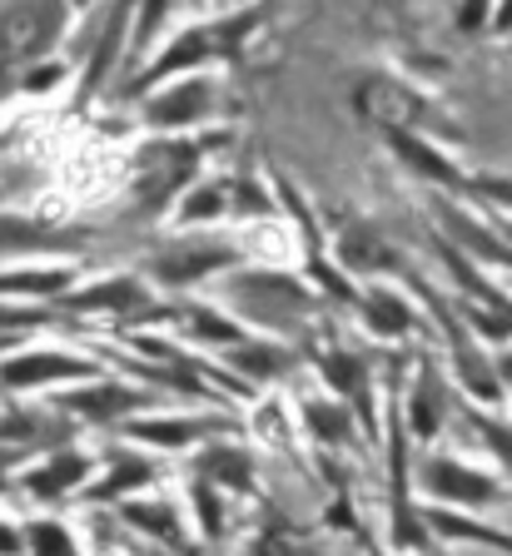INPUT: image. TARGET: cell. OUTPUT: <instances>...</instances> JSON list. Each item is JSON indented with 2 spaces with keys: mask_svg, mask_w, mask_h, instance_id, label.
<instances>
[{
  "mask_svg": "<svg viewBox=\"0 0 512 556\" xmlns=\"http://www.w3.org/2000/svg\"><path fill=\"white\" fill-rule=\"evenodd\" d=\"M408 413H413V432L419 438H433V428H438V417H442V397H438V372H423L419 382V393H413V403H408Z\"/></svg>",
  "mask_w": 512,
  "mask_h": 556,
  "instance_id": "obj_11",
  "label": "cell"
},
{
  "mask_svg": "<svg viewBox=\"0 0 512 556\" xmlns=\"http://www.w3.org/2000/svg\"><path fill=\"white\" fill-rule=\"evenodd\" d=\"M55 30V0H15L0 21V75H11L30 55H40Z\"/></svg>",
  "mask_w": 512,
  "mask_h": 556,
  "instance_id": "obj_1",
  "label": "cell"
},
{
  "mask_svg": "<svg viewBox=\"0 0 512 556\" xmlns=\"http://www.w3.org/2000/svg\"><path fill=\"white\" fill-rule=\"evenodd\" d=\"M170 11V0H145V15H140V35H150L160 25V15Z\"/></svg>",
  "mask_w": 512,
  "mask_h": 556,
  "instance_id": "obj_30",
  "label": "cell"
},
{
  "mask_svg": "<svg viewBox=\"0 0 512 556\" xmlns=\"http://www.w3.org/2000/svg\"><path fill=\"white\" fill-rule=\"evenodd\" d=\"M145 477H150V467H145L140 457H125V463L110 472V482L100 486V497H120V492H129V486H140Z\"/></svg>",
  "mask_w": 512,
  "mask_h": 556,
  "instance_id": "obj_21",
  "label": "cell"
},
{
  "mask_svg": "<svg viewBox=\"0 0 512 556\" xmlns=\"http://www.w3.org/2000/svg\"><path fill=\"white\" fill-rule=\"evenodd\" d=\"M498 378L512 382V353H502V358H498Z\"/></svg>",
  "mask_w": 512,
  "mask_h": 556,
  "instance_id": "obj_33",
  "label": "cell"
},
{
  "mask_svg": "<svg viewBox=\"0 0 512 556\" xmlns=\"http://www.w3.org/2000/svg\"><path fill=\"white\" fill-rule=\"evenodd\" d=\"M363 308H369V318H373V328H378V333H408V324H413V313H408L394 293H369V299H363Z\"/></svg>",
  "mask_w": 512,
  "mask_h": 556,
  "instance_id": "obj_13",
  "label": "cell"
},
{
  "mask_svg": "<svg viewBox=\"0 0 512 556\" xmlns=\"http://www.w3.org/2000/svg\"><path fill=\"white\" fill-rule=\"evenodd\" d=\"M195 333L199 338H224V343H229V338H239L229 324H224V318H214V313H195Z\"/></svg>",
  "mask_w": 512,
  "mask_h": 556,
  "instance_id": "obj_28",
  "label": "cell"
},
{
  "mask_svg": "<svg viewBox=\"0 0 512 556\" xmlns=\"http://www.w3.org/2000/svg\"><path fill=\"white\" fill-rule=\"evenodd\" d=\"M90 378V363H75V358H60V353H36V358H21V363H5L0 368V382L11 388H30V382H50V378Z\"/></svg>",
  "mask_w": 512,
  "mask_h": 556,
  "instance_id": "obj_6",
  "label": "cell"
},
{
  "mask_svg": "<svg viewBox=\"0 0 512 556\" xmlns=\"http://www.w3.org/2000/svg\"><path fill=\"white\" fill-rule=\"evenodd\" d=\"M394 144H398V154L403 160H413V169H423L428 179H442V185H458V169L448 160H442L438 150H428L423 139H413V135H394Z\"/></svg>",
  "mask_w": 512,
  "mask_h": 556,
  "instance_id": "obj_10",
  "label": "cell"
},
{
  "mask_svg": "<svg viewBox=\"0 0 512 556\" xmlns=\"http://www.w3.org/2000/svg\"><path fill=\"white\" fill-rule=\"evenodd\" d=\"M195 502H199V517H204V527H210V536H220V502H214V492L204 482L195 486Z\"/></svg>",
  "mask_w": 512,
  "mask_h": 556,
  "instance_id": "obj_27",
  "label": "cell"
},
{
  "mask_svg": "<svg viewBox=\"0 0 512 556\" xmlns=\"http://www.w3.org/2000/svg\"><path fill=\"white\" fill-rule=\"evenodd\" d=\"M338 258H344L349 268H363V274L394 264V254L378 243V233H373V229H349V233H344V239H338Z\"/></svg>",
  "mask_w": 512,
  "mask_h": 556,
  "instance_id": "obj_8",
  "label": "cell"
},
{
  "mask_svg": "<svg viewBox=\"0 0 512 556\" xmlns=\"http://www.w3.org/2000/svg\"><path fill=\"white\" fill-rule=\"evenodd\" d=\"M30 546H36V556H75L71 536L60 532L55 521H36V527H30Z\"/></svg>",
  "mask_w": 512,
  "mask_h": 556,
  "instance_id": "obj_19",
  "label": "cell"
},
{
  "mask_svg": "<svg viewBox=\"0 0 512 556\" xmlns=\"http://www.w3.org/2000/svg\"><path fill=\"white\" fill-rule=\"evenodd\" d=\"M259 556H309V552H303V546L294 542V536H284V532H269L264 542H259Z\"/></svg>",
  "mask_w": 512,
  "mask_h": 556,
  "instance_id": "obj_26",
  "label": "cell"
},
{
  "mask_svg": "<svg viewBox=\"0 0 512 556\" xmlns=\"http://www.w3.org/2000/svg\"><path fill=\"white\" fill-rule=\"evenodd\" d=\"M433 521H438V532H453V536H473V542H492V546H512L508 536L488 532V527H467L463 517H442V511H438V517H433Z\"/></svg>",
  "mask_w": 512,
  "mask_h": 556,
  "instance_id": "obj_23",
  "label": "cell"
},
{
  "mask_svg": "<svg viewBox=\"0 0 512 556\" xmlns=\"http://www.w3.org/2000/svg\"><path fill=\"white\" fill-rule=\"evenodd\" d=\"M129 403H135V393H125V388H105V393L71 397V407L75 413H85V417H115V413H125Z\"/></svg>",
  "mask_w": 512,
  "mask_h": 556,
  "instance_id": "obj_16",
  "label": "cell"
},
{
  "mask_svg": "<svg viewBox=\"0 0 512 556\" xmlns=\"http://www.w3.org/2000/svg\"><path fill=\"white\" fill-rule=\"evenodd\" d=\"M309 422H314V432H319V438H328V442H344V438H349V417L338 413L334 403H324V407L309 403Z\"/></svg>",
  "mask_w": 512,
  "mask_h": 556,
  "instance_id": "obj_20",
  "label": "cell"
},
{
  "mask_svg": "<svg viewBox=\"0 0 512 556\" xmlns=\"http://www.w3.org/2000/svg\"><path fill=\"white\" fill-rule=\"evenodd\" d=\"M199 432H210V422H135V438H150V442H164V447H179V442L199 438Z\"/></svg>",
  "mask_w": 512,
  "mask_h": 556,
  "instance_id": "obj_15",
  "label": "cell"
},
{
  "mask_svg": "<svg viewBox=\"0 0 512 556\" xmlns=\"http://www.w3.org/2000/svg\"><path fill=\"white\" fill-rule=\"evenodd\" d=\"M353 100H359L363 119H373V125L394 129V135H408V129H419V119H423V100L408 90V85L388 80V75H369V80H359Z\"/></svg>",
  "mask_w": 512,
  "mask_h": 556,
  "instance_id": "obj_2",
  "label": "cell"
},
{
  "mask_svg": "<svg viewBox=\"0 0 512 556\" xmlns=\"http://www.w3.org/2000/svg\"><path fill=\"white\" fill-rule=\"evenodd\" d=\"M135 303H145V293L135 289L129 278H115V283H105V289L80 293V299H75V308H135Z\"/></svg>",
  "mask_w": 512,
  "mask_h": 556,
  "instance_id": "obj_14",
  "label": "cell"
},
{
  "mask_svg": "<svg viewBox=\"0 0 512 556\" xmlns=\"http://www.w3.org/2000/svg\"><path fill=\"white\" fill-rule=\"evenodd\" d=\"M60 283H65V274H15V278H0V293H55Z\"/></svg>",
  "mask_w": 512,
  "mask_h": 556,
  "instance_id": "obj_22",
  "label": "cell"
},
{
  "mask_svg": "<svg viewBox=\"0 0 512 556\" xmlns=\"http://www.w3.org/2000/svg\"><path fill=\"white\" fill-rule=\"evenodd\" d=\"M224 264H234V249H199V243H175L170 254H160V278H170V283H189V278H199V274H210V268H224Z\"/></svg>",
  "mask_w": 512,
  "mask_h": 556,
  "instance_id": "obj_5",
  "label": "cell"
},
{
  "mask_svg": "<svg viewBox=\"0 0 512 556\" xmlns=\"http://www.w3.org/2000/svg\"><path fill=\"white\" fill-rule=\"evenodd\" d=\"M319 368H324V378L334 382L338 393H359V388H363V363L349 358V353H328Z\"/></svg>",
  "mask_w": 512,
  "mask_h": 556,
  "instance_id": "obj_17",
  "label": "cell"
},
{
  "mask_svg": "<svg viewBox=\"0 0 512 556\" xmlns=\"http://www.w3.org/2000/svg\"><path fill=\"white\" fill-rule=\"evenodd\" d=\"M204 104H210L204 85H179L175 94H164V100L150 104V125H185V119L204 115Z\"/></svg>",
  "mask_w": 512,
  "mask_h": 556,
  "instance_id": "obj_7",
  "label": "cell"
},
{
  "mask_svg": "<svg viewBox=\"0 0 512 556\" xmlns=\"http://www.w3.org/2000/svg\"><path fill=\"white\" fill-rule=\"evenodd\" d=\"M245 30H249V21H224V25H199V30H185L175 40V50H164V55L150 65L145 85L164 80V75H179V70L199 65V60H210V55H224L234 40H245Z\"/></svg>",
  "mask_w": 512,
  "mask_h": 556,
  "instance_id": "obj_3",
  "label": "cell"
},
{
  "mask_svg": "<svg viewBox=\"0 0 512 556\" xmlns=\"http://www.w3.org/2000/svg\"><path fill=\"white\" fill-rule=\"evenodd\" d=\"M483 15H488V0H467V11H463V15H458V21H463V25H467V30H473V25H477V21H483Z\"/></svg>",
  "mask_w": 512,
  "mask_h": 556,
  "instance_id": "obj_32",
  "label": "cell"
},
{
  "mask_svg": "<svg viewBox=\"0 0 512 556\" xmlns=\"http://www.w3.org/2000/svg\"><path fill=\"white\" fill-rule=\"evenodd\" d=\"M423 482H428L433 497H453V502H492L498 497V486H492L488 477L463 467V463H453V457H433V463L423 467Z\"/></svg>",
  "mask_w": 512,
  "mask_h": 556,
  "instance_id": "obj_4",
  "label": "cell"
},
{
  "mask_svg": "<svg viewBox=\"0 0 512 556\" xmlns=\"http://www.w3.org/2000/svg\"><path fill=\"white\" fill-rule=\"evenodd\" d=\"M214 208H220V189H199V194L189 199L185 219H199V214H214Z\"/></svg>",
  "mask_w": 512,
  "mask_h": 556,
  "instance_id": "obj_29",
  "label": "cell"
},
{
  "mask_svg": "<svg viewBox=\"0 0 512 556\" xmlns=\"http://www.w3.org/2000/svg\"><path fill=\"white\" fill-rule=\"evenodd\" d=\"M477 189H483L488 199H498V204H512V179H483Z\"/></svg>",
  "mask_w": 512,
  "mask_h": 556,
  "instance_id": "obj_31",
  "label": "cell"
},
{
  "mask_svg": "<svg viewBox=\"0 0 512 556\" xmlns=\"http://www.w3.org/2000/svg\"><path fill=\"white\" fill-rule=\"evenodd\" d=\"M85 477V457H75V452H65V457H55L50 467H40L36 477H30V486H36L40 497H55V492H65L71 482H80Z\"/></svg>",
  "mask_w": 512,
  "mask_h": 556,
  "instance_id": "obj_12",
  "label": "cell"
},
{
  "mask_svg": "<svg viewBox=\"0 0 512 556\" xmlns=\"http://www.w3.org/2000/svg\"><path fill=\"white\" fill-rule=\"evenodd\" d=\"M199 477H204V482H224V486H249L254 467H249L245 452H234V447H210L204 457H199Z\"/></svg>",
  "mask_w": 512,
  "mask_h": 556,
  "instance_id": "obj_9",
  "label": "cell"
},
{
  "mask_svg": "<svg viewBox=\"0 0 512 556\" xmlns=\"http://www.w3.org/2000/svg\"><path fill=\"white\" fill-rule=\"evenodd\" d=\"M125 521H140L145 532H154V536H170V542H175V536H179V527H175V511H170V507H125Z\"/></svg>",
  "mask_w": 512,
  "mask_h": 556,
  "instance_id": "obj_18",
  "label": "cell"
},
{
  "mask_svg": "<svg viewBox=\"0 0 512 556\" xmlns=\"http://www.w3.org/2000/svg\"><path fill=\"white\" fill-rule=\"evenodd\" d=\"M239 368H249V372L264 378V372L279 368V353H269V348H245V353H239Z\"/></svg>",
  "mask_w": 512,
  "mask_h": 556,
  "instance_id": "obj_25",
  "label": "cell"
},
{
  "mask_svg": "<svg viewBox=\"0 0 512 556\" xmlns=\"http://www.w3.org/2000/svg\"><path fill=\"white\" fill-rule=\"evenodd\" d=\"M473 422H477V432H483V438H488V447L498 452L502 463L512 467V432L502 428V422H483V417H473Z\"/></svg>",
  "mask_w": 512,
  "mask_h": 556,
  "instance_id": "obj_24",
  "label": "cell"
}]
</instances>
